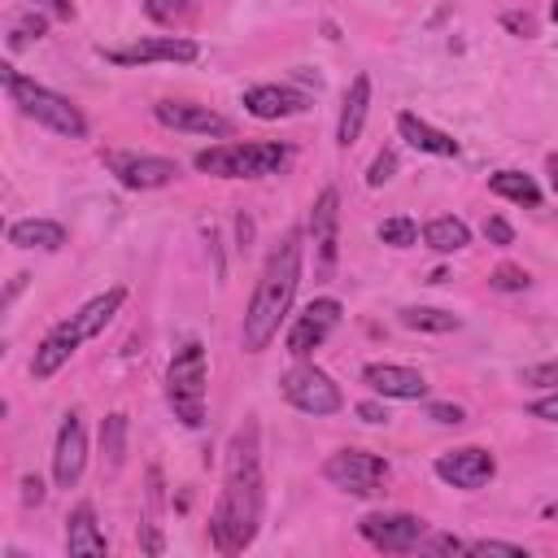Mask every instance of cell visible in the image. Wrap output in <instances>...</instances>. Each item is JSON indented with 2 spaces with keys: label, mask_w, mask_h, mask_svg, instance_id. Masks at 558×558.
<instances>
[{
  "label": "cell",
  "mask_w": 558,
  "mask_h": 558,
  "mask_svg": "<svg viewBox=\"0 0 558 558\" xmlns=\"http://www.w3.org/2000/svg\"><path fill=\"white\" fill-rule=\"evenodd\" d=\"M44 31H48V17H44V9H26V13H17V17L9 22V48L17 52V48H26V44L44 39Z\"/></svg>",
  "instance_id": "cell-28"
},
{
  "label": "cell",
  "mask_w": 558,
  "mask_h": 558,
  "mask_svg": "<svg viewBox=\"0 0 558 558\" xmlns=\"http://www.w3.org/2000/svg\"><path fill=\"white\" fill-rule=\"evenodd\" d=\"M305 109H310V96L288 87V83H257L244 92V113L257 122H283V118H296Z\"/></svg>",
  "instance_id": "cell-17"
},
{
  "label": "cell",
  "mask_w": 558,
  "mask_h": 558,
  "mask_svg": "<svg viewBox=\"0 0 558 558\" xmlns=\"http://www.w3.org/2000/svg\"><path fill=\"white\" fill-rule=\"evenodd\" d=\"M527 414H532V418H541V423H558V388H554V392H545V397H536V401L527 405Z\"/></svg>",
  "instance_id": "cell-39"
},
{
  "label": "cell",
  "mask_w": 558,
  "mask_h": 558,
  "mask_svg": "<svg viewBox=\"0 0 558 558\" xmlns=\"http://www.w3.org/2000/svg\"><path fill=\"white\" fill-rule=\"evenodd\" d=\"M305 235L314 244V275L327 279L336 270V257H340V192L336 187H323L310 205V222H305Z\"/></svg>",
  "instance_id": "cell-10"
},
{
  "label": "cell",
  "mask_w": 558,
  "mask_h": 558,
  "mask_svg": "<svg viewBox=\"0 0 558 558\" xmlns=\"http://www.w3.org/2000/svg\"><path fill=\"white\" fill-rule=\"evenodd\" d=\"M466 554H506V558H527L523 545L514 541H466Z\"/></svg>",
  "instance_id": "cell-35"
},
{
  "label": "cell",
  "mask_w": 558,
  "mask_h": 558,
  "mask_svg": "<svg viewBox=\"0 0 558 558\" xmlns=\"http://www.w3.org/2000/svg\"><path fill=\"white\" fill-rule=\"evenodd\" d=\"M545 174H549V187H554V196H558V153L545 157Z\"/></svg>",
  "instance_id": "cell-43"
},
{
  "label": "cell",
  "mask_w": 558,
  "mask_h": 558,
  "mask_svg": "<svg viewBox=\"0 0 558 558\" xmlns=\"http://www.w3.org/2000/svg\"><path fill=\"white\" fill-rule=\"evenodd\" d=\"M340 314H344V305H340L336 296H314V301L292 318V327H288V353H292L296 362H310L314 349H323L327 336L340 327Z\"/></svg>",
  "instance_id": "cell-12"
},
{
  "label": "cell",
  "mask_w": 558,
  "mask_h": 558,
  "mask_svg": "<svg viewBox=\"0 0 558 558\" xmlns=\"http://www.w3.org/2000/svg\"><path fill=\"white\" fill-rule=\"evenodd\" d=\"M0 87L9 92V100L17 105V113H26L31 122H39L44 131L65 135V140H87V113L70 96L35 83L31 74H17L13 65H0Z\"/></svg>",
  "instance_id": "cell-4"
},
{
  "label": "cell",
  "mask_w": 558,
  "mask_h": 558,
  "mask_svg": "<svg viewBox=\"0 0 558 558\" xmlns=\"http://www.w3.org/2000/svg\"><path fill=\"white\" fill-rule=\"evenodd\" d=\"M423 549H427V554H466V541L453 536V532H427Z\"/></svg>",
  "instance_id": "cell-34"
},
{
  "label": "cell",
  "mask_w": 558,
  "mask_h": 558,
  "mask_svg": "<svg viewBox=\"0 0 558 558\" xmlns=\"http://www.w3.org/2000/svg\"><path fill=\"white\" fill-rule=\"evenodd\" d=\"M65 240H70V231H65V222H57V218H17V222H9V244H13V248H44V253H57Z\"/></svg>",
  "instance_id": "cell-23"
},
{
  "label": "cell",
  "mask_w": 558,
  "mask_h": 558,
  "mask_svg": "<svg viewBox=\"0 0 558 558\" xmlns=\"http://www.w3.org/2000/svg\"><path fill=\"white\" fill-rule=\"evenodd\" d=\"M122 301H126V288H122V283H113V288L96 292L92 301H83L65 323L78 331V340H92V336H100V331L113 323V314L122 310Z\"/></svg>",
  "instance_id": "cell-22"
},
{
  "label": "cell",
  "mask_w": 558,
  "mask_h": 558,
  "mask_svg": "<svg viewBox=\"0 0 558 558\" xmlns=\"http://www.w3.org/2000/svg\"><path fill=\"white\" fill-rule=\"evenodd\" d=\"M392 174H397V153L392 148H379L375 161H371V170H366V187H384Z\"/></svg>",
  "instance_id": "cell-31"
},
{
  "label": "cell",
  "mask_w": 558,
  "mask_h": 558,
  "mask_svg": "<svg viewBox=\"0 0 558 558\" xmlns=\"http://www.w3.org/2000/svg\"><path fill=\"white\" fill-rule=\"evenodd\" d=\"M144 13L157 26H183L196 13V4L192 0H144Z\"/></svg>",
  "instance_id": "cell-29"
},
{
  "label": "cell",
  "mask_w": 558,
  "mask_h": 558,
  "mask_svg": "<svg viewBox=\"0 0 558 558\" xmlns=\"http://www.w3.org/2000/svg\"><path fill=\"white\" fill-rule=\"evenodd\" d=\"M397 135H401L414 153H427V157H458V153H462L449 131L432 126L427 118H418V113H410V109L397 113Z\"/></svg>",
  "instance_id": "cell-21"
},
{
  "label": "cell",
  "mask_w": 558,
  "mask_h": 558,
  "mask_svg": "<svg viewBox=\"0 0 558 558\" xmlns=\"http://www.w3.org/2000/svg\"><path fill=\"white\" fill-rule=\"evenodd\" d=\"M153 118L166 131H179V135H214V140L231 135V122L222 113H214L209 105H196V100H157Z\"/></svg>",
  "instance_id": "cell-15"
},
{
  "label": "cell",
  "mask_w": 558,
  "mask_h": 558,
  "mask_svg": "<svg viewBox=\"0 0 558 558\" xmlns=\"http://www.w3.org/2000/svg\"><path fill=\"white\" fill-rule=\"evenodd\" d=\"M301 262H305V231L288 227L279 235V244L266 253L262 275L253 283V296H248V310L240 323V349L244 353H262L279 336L283 318L292 314L296 288H301Z\"/></svg>",
  "instance_id": "cell-2"
},
{
  "label": "cell",
  "mask_w": 558,
  "mask_h": 558,
  "mask_svg": "<svg viewBox=\"0 0 558 558\" xmlns=\"http://www.w3.org/2000/svg\"><path fill=\"white\" fill-rule=\"evenodd\" d=\"M100 449L109 453V471H118L122 458H126V414H122V410H113V414L100 423Z\"/></svg>",
  "instance_id": "cell-27"
},
{
  "label": "cell",
  "mask_w": 558,
  "mask_h": 558,
  "mask_svg": "<svg viewBox=\"0 0 558 558\" xmlns=\"http://www.w3.org/2000/svg\"><path fill=\"white\" fill-rule=\"evenodd\" d=\"M44 497H48L44 480L39 475H22V506H44Z\"/></svg>",
  "instance_id": "cell-40"
},
{
  "label": "cell",
  "mask_w": 558,
  "mask_h": 558,
  "mask_svg": "<svg viewBox=\"0 0 558 558\" xmlns=\"http://www.w3.org/2000/svg\"><path fill=\"white\" fill-rule=\"evenodd\" d=\"M501 26H506L510 35H519V39H532V35H536V17H532V13H519V9L501 13Z\"/></svg>",
  "instance_id": "cell-37"
},
{
  "label": "cell",
  "mask_w": 558,
  "mask_h": 558,
  "mask_svg": "<svg viewBox=\"0 0 558 558\" xmlns=\"http://www.w3.org/2000/svg\"><path fill=\"white\" fill-rule=\"evenodd\" d=\"M279 392H283V401H288L292 410H301V414H310V418H331V414L344 410L340 384H336L323 366H314V362L288 366V371L279 375Z\"/></svg>",
  "instance_id": "cell-6"
},
{
  "label": "cell",
  "mask_w": 558,
  "mask_h": 558,
  "mask_svg": "<svg viewBox=\"0 0 558 558\" xmlns=\"http://www.w3.org/2000/svg\"><path fill=\"white\" fill-rule=\"evenodd\" d=\"M488 192L493 196H501V201H514V205H527V209H536L541 201H545V192H541V183L527 174V170H493L488 174Z\"/></svg>",
  "instance_id": "cell-24"
},
{
  "label": "cell",
  "mask_w": 558,
  "mask_h": 558,
  "mask_svg": "<svg viewBox=\"0 0 558 558\" xmlns=\"http://www.w3.org/2000/svg\"><path fill=\"white\" fill-rule=\"evenodd\" d=\"M375 235H379L384 244H392V248H410V244H418V222L405 218V214H397V218H384Z\"/></svg>",
  "instance_id": "cell-30"
},
{
  "label": "cell",
  "mask_w": 558,
  "mask_h": 558,
  "mask_svg": "<svg viewBox=\"0 0 558 558\" xmlns=\"http://www.w3.org/2000/svg\"><path fill=\"white\" fill-rule=\"evenodd\" d=\"M100 161L109 166V174L126 187V192H153V187H166L179 179V161L170 157H157V153H100Z\"/></svg>",
  "instance_id": "cell-11"
},
{
  "label": "cell",
  "mask_w": 558,
  "mask_h": 558,
  "mask_svg": "<svg viewBox=\"0 0 558 558\" xmlns=\"http://www.w3.org/2000/svg\"><path fill=\"white\" fill-rule=\"evenodd\" d=\"M423 244L432 253H462L471 244V227L462 218H453V214H440V218H432L423 227Z\"/></svg>",
  "instance_id": "cell-25"
},
{
  "label": "cell",
  "mask_w": 558,
  "mask_h": 558,
  "mask_svg": "<svg viewBox=\"0 0 558 558\" xmlns=\"http://www.w3.org/2000/svg\"><path fill=\"white\" fill-rule=\"evenodd\" d=\"M262 514H266V475H262V423L257 414H248L231 440H227V458H222V493L218 506L209 514V545L222 558L244 554L257 532H262Z\"/></svg>",
  "instance_id": "cell-1"
},
{
  "label": "cell",
  "mask_w": 558,
  "mask_h": 558,
  "mask_svg": "<svg viewBox=\"0 0 558 558\" xmlns=\"http://www.w3.org/2000/svg\"><path fill=\"white\" fill-rule=\"evenodd\" d=\"M83 466H87V427L70 410V414H61L57 440H52V484L57 488H74L83 480Z\"/></svg>",
  "instance_id": "cell-14"
},
{
  "label": "cell",
  "mask_w": 558,
  "mask_h": 558,
  "mask_svg": "<svg viewBox=\"0 0 558 558\" xmlns=\"http://www.w3.org/2000/svg\"><path fill=\"white\" fill-rule=\"evenodd\" d=\"M362 423H388V401H357Z\"/></svg>",
  "instance_id": "cell-41"
},
{
  "label": "cell",
  "mask_w": 558,
  "mask_h": 558,
  "mask_svg": "<svg viewBox=\"0 0 558 558\" xmlns=\"http://www.w3.org/2000/svg\"><path fill=\"white\" fill-rule=\"evenodd\" d=\"M100 57L109 65H122V70H135V65H157V61H170V65H187L201 57V44L187 39V35H140L131 44H113V48H100Z\"/></svg>",
  "instance_id": "cell-9"
},
{
  "label": "cell",
  "mask_w": 558,
  "mask_h": 558,
  "mask_svg": "<svg viewBox=\"0 0 558 558\" xmlns=\"http://www.w3.org/2000/svg\"><path fill=\"white\" fill-rule=\"evenodd\" d=\"M484 235H488V244H501V248H506V244H514V227H510L506 218H497V214H493V218H484Z\"/></svg>",
  "instance_id": "cell-38"
},
{
  "label": "cell",
  "mask_w": 558,
  "mask_h": 558,
  "mask_svg": "<svg viewBox=\"0 0 558 558\" xmlns=\"http://www.w3.org/2000/svg\"><path fill=\"white\" fill-rule=\"evenodd\" d=\"M296 148L288 140H222L192 157L201 174L214 179H270L292 166Z\"/></svg>",
  "instance_id": "cell-3"
},
{
  "label": "cell",
  "mask_w": 558,
  "mask_h": 558,
  "mask_svg": "<svg viewBox=\"0 0 558 558\" xmlns=\"http://www.w3.org/2000/svg\"><path fill=\"white\" fill-rule=\"evenodd\" d=\"M432 523L410 510H371L357 519V536L379 554H414L423 549Z\"/></svg>",
  "instance_id": "cell-8"
},
{
  "label": "cell",
  "mask_w": 558,
  "mask_h": 558,
  "mask_svg": "<svg viewBox=\"0 0 558 558\" xmlns=\"http://www.w3.org/2000/svg\"><path fill=\"white\" fill-rule=\"evenodd\" d=\"M323 475L331 488L349 493V497H379L384 484H388V462L371 449H357V445H344L336 453H327L323 462Z\"/></svg>",
  "instance_id": "cell-7"
},
{
  "label": "cell",
  "mask_w": 558,
  "mask_h": 558,
  "mask_svg": "<svg viewBox=\"0 0 558 558\" xmlns=\"http://www.w3.org/2000/svg\"><path fill=\"white\" fill-rule=\"evenodd\" d=\"M362 384H366L375 397H384V401H423V397H427L423 371L401 366V362H366V366H362Z\"/></svg>",
  "instance_id": "cell-16"
},
{
  "label": "cell",
  "mask_w": 558,
  "mask_h": 558,
  "mask_svg": "<svg viewBox=\"0 0 558 558\" xmlns=\"http://www.w3.org/2000/svg\"><path fill=\"white\" fill-rule=\"evenodd\" d=\"M427 418L432 423H445V427H458V423H466V410L453 405V401H432L427 405Z\"/></svg>",
  "instance_id": "cell-36"
},
{
  "label": "cell",
  "mask_w": 558,
  "mask_h": 558,
  "mask_svg": "<svg viewBox=\"0 0 558 558\" xmlns=\"http://www.w3.org/2000/svg\"><path fill=\"white\" fill-rule=\"evenodd\" d=\"M65 554L70 558H105L109 554V541L96 523V506L92 501H78L70 514H65Z\"/></svg>",
  "instance_id": "cell-19"
},
{
  "label": "cell",
  "mask_w": 558,
  "mask_h": 558,
  "mask_svg": "<svg viewBox=\"0 0 558 558\" xmlns=\"http://www.w3.org/2000/svg\"><path fill=\"white\" fill-rule=\"evenodd\" d=\"M488 283L501 288V292H523V288L532 283V275H527L523 266H497V270L488 275Z\"/></svg>",
  "instance_id": "cell-32"
},
{
  "label": "cell",
  "mask_w": 558,
  "mask_h": 558,
  "mask_svg": "<svg viewBox=\"0 0 558 558\" xmlns=\"http://www.w3.org/2000/svg\"><path fill=\"white\" fill-rule=\"evenodd\" d=\"M366 113H371V74H366V70H357V74L349 78V87H344L340 118H336V144H340V148H349V144L362 135Z\"/></svg>",
  "instance_id": "cell-20"
},
{
  "label": "cell",
  "mask_w": 558,
  "mask_h": 558,
  "mask_svg": "<svg viewBox=\"0 0 558 558\" xmlns=\"http://www.w3.org/2000/svg\"><path fill=\"white\" fill-rule=\"evenodd\" d=\"M35 9H44L52 17H74V0H35Z\"/></svg>",
  "instance_id": "cell-42"
},
{
  "label": "cell",
  "mask_w": 558,
  "mask_h": 558,
  "mask_svg": "<svg viewBox=\"0 0 558 558\" xmlns=\"http://www.w3.org/2000/svg\"><path fill=\"white\" fill-rule=\"evenodd\" d=\"M205 388H209V357L201 340H183L166 366V405L183 427H205Z\"/></svg>",
  "instance_id": "cell-5"
},
{
  "label": "cell",
  "mask_w": 558,
  "mask_h": 558,
  "mask_svg": "<svg viewBox=\"0 0 558 558\" xmlns=\"http://www.w3.org/2000/svg\"><path fill=\"white\" fill-rule=\"evenodd\" d=\"M436 480L449 484V488H462V493H475L484 488L493 475H497V458L493 449L484 445H458V449H445L436 462H432Z\"/></svg>",
  "instance_id": "cell-13"
},
{
  "label": "cell",
  "mask_w": 558,
  "mask_h": 558,
  "mask_svg": "<svg viewBox=\"0 0 558 558\" xmlns=\"http://www.w3.org/2000/svg\"><path fill=\"white\" fill-rule=\"evenodd\" d=\"M523 384H532V388H558V362H536V366H523V375H519Z\"/></svg>",
  "instance_id": "cell-33"
},
{
  "label": "cell",
  "mask_w": 558,
  "mask_h": 558,
  "mask_svg": "<svg viewBox=\"0 0 558 558\" xmlns=\"http://www.w3.org/2000/svg\"><path fill=\"white\" fill-rule=\"evenodd\" d=\"M78 344H83V340H78V331H74L65 318H61L57 327H48L44 340L35 344V353H31V379H52V375L78 353Z\"/></svg>",
  "instance_id": "cell-18"
},
{
  "label": "cell",
  "mask_w": 558,
  "mask_h": 558,
  "mask_svg": "<svg viewBox=\"0 0 558 558\" xmlns=\"http://www.w3.org/2000/svg\"><path fill=\"white\" fill-rule=\"evenodd\" d=\"M401 327H410V331H458L462 318L453 310H436V305H405Z\"/></svg>",
  "instance_id": "cell-26"
},
{
  "label": "cell",
  "mask_w": 558,
  "mask_h": 558,
  "mask_svg": "<svg viewBox=\"0 0 558 558\" xmlns=\"http://www.w3.org/2000/svg\"><path fill=\"white\" fill-rule=\"evenodd\" d=\"M549 22H554V26H558V0H554V4H549Z\"/></svg>",
  "instance_id": "cell-45"
},
{
  "label": "cell",
  "mask_w": 558,
  "mask_h": 558,
  "mask_svg": "<svg viewBox=\"0 0 558 558\" xmlns=\"http://www.w3.org/2000/svg\"><path fill=\"white\" fill-rule=\"evenodd\" d=\"M541 514H545V519H549V523H558V501H549V506H545V510H541Z\"/></svg>",
  "instance_id": "cell-44"
}]
</instances>
